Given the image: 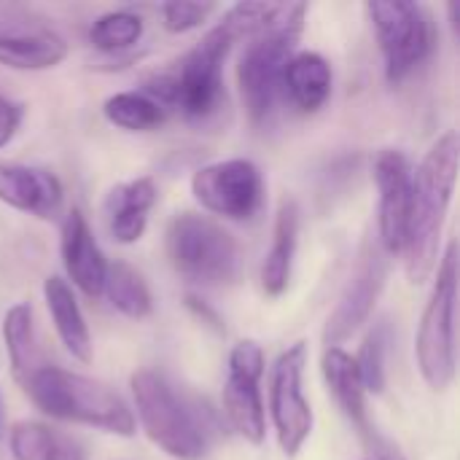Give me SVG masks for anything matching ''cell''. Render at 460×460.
Returning <instances> with one entry per match:
<instances>
[{"instance_id":"25","label":"cell","mask_w":460,"mask_h":460,"mask_svg":"<svg viewBox=\"0 0 460 460\" xmlns=\"http://www.w3.org/2000/svg\"><path fill=\"white\" fill-rule=\"evenodd\" d=\"M102 116L127 132H151L159 129L167 119V111L148 97L146 92H116L105 100Z\"/></svg>"},{"instance_id":"26","label":"cell","mask_w":460,"mask_h":460,"mask_svg":"<svg viewBox=\"0 0 460 460\" xmlns=\"http://www.w3.org/2000/svg\"><path fill=\"white\" fill-rule=\"evenodd\" d=\"M143 38V19L132 11H108L89 27V43L102 54H116Z\"/></svg>"},{"instance_id":"8","label":"cell","mask_w":460,"mask_h":460,"mask_svg":"<svg viewBox=\"0 0 460 460\" xmlns=\"http://www.w3.org/2000/svg\"><path fill=\"white\" fill-rule=\"evenodd\" d=\"M367 13L380 40L385 78L402 84L429 59L437 40L434 19L420 3L402 0H372L367 3Z\"/></svg>"},{"instance_id":"9","label":"cell","mask_w":460,"mask_h":460,"mask_svg":"<svg viewBox=\"0 0 460 460\" xmlns=\"http://www.w3.org/2000/svg\"><path fill=\"white\" fill-rule=\"evenodd\" d=\"M305 364H307V345L296 342L288 350H283L272 367L270 412H272L278 445L288 458L299 456L315 426L313 407L305 399V388H302Z\"/></svg>"},{"instance_id":"13","label":"cell","mask_w":460,"mask_h":460,"mask_svg":"<svg viewBox=\"0 0 460 460\" xmlns=\"http://www.w3.org/2000/svg\"><path fill=\"white\" fill-rule=\"evenodd\" d=\"M375 181L380 189V248L388 256L404 253L410 216H412V194H415V170L407 154L396 148L380 151L375 162Z\"/></svg>"},{"instance_id":"11","label":"cell","mask_w":460,"mask_h":460,"mask_svg":"<svg viewBox=\"0 0 460 460\" xmlns=\"http://www.w3.org/2000/svg\"><path fill=\"white\" fill-rule=\"evenodd\" d=\"M264 350L253 342H237L229 353V372L224 383V415L229 426L251 445H261L267 437V415L261 402Z\"/></svg>"},{"instance_id":"3","label":"cell","mask_w":460,"mask_h":460,"mask_svg":"<svg viewBox=\"0 0 460 460\" xmlns=\"http://www.w3.org/2000/svg\"><path fill=\"white\" fill-rule=\"evenodd\" d=\"M305 3L278 5L267 27L248 38V46L240 54L237 84L253 127L270 124L283 102V73L288 59L296 54L294 49L305 27Z\"/></svg>"},{"instance_id":"29","label":"cell","mask_w":460,"mask_h":460,"mask_svg":"<svg viewBox=\"0 0 460 460\" xmlns=\"http://www.w3.org/2000/svg\"><path fill=\"white\" fill-rule=\"evenodd\" d=\"M43 30L38 22H32V13L13 3H0V35L11 32H35Z\"/></svg>"},{"instance_id":"32","label":"cell","mask_w":460,"mask_h":460,"mask_svg":"<svg viewBox=\"0 0 460 460\" xmlns=\"http://www.w3.org/2000/svg\"><path fill=\"white\" fill-rule=\"evenodd\" d=\"M186 302H189V307H191V310H194V313H197L199 318L210 321V326H218V315H216V313H213V310H210L208 305H199V299H197V296H189Z\"/></svg>"},{"instance_id":"27","label":"cell","mask_w":460,"mask_h":460,"mask_svg":"<svg viewBox=\"0 0 460 460\" xmlns=\"http://www.w3.org/2000/svg\"><path fill=\"white\" fill-rule=\"evenodd\" d=\"M388 345H391V326L388 321L375 323V329L367 334L361 353L356 358L367 394H383L385 388V356H388Z\"/></svg>"},{"instance_id":"31","label":"cell","mask_w":460,"mask_h":460,"mask_svg":"<svg viewBox=\"0 0 460 460\" xmlns=\"http://www.w3.org/2000/svg\"><path fill=\"white\" fill-rule=\"evenodd\" d=\"M364 437H367V442H369V447L375 453V460H407V456L391 439H385V437H380L375 431H367Z\"/></svg>"},{"instance_id":"28","label":"cell","mask_w":460,"mask_h":460,"mask_svg":"<svg viewBox=\"0 0 460 460\" xmlns=\"http://www.w3.org/2000/svg\"><path fill=\"white\" fill-rule=\"evenodd\" d=\"M213 11H216L213 3H164L159 8L162 22H164V30L167 32H175V35L199 27Z\"/></svg>"},{"instance_id":"7","label":"cell","mask_w":460,"mask_h":460,"mask_svg":"<svg viewBox=\"0 0 460 460\" xmlns=\"http://www.w3.org/2000/svg\"><path fill=\"white\" fill-rule=\"evenodd\" d=\"M456 302H458V245L450 243L437 264V283L418 329V367L429 388L447 391L456 380Z\"/></svg>"},{"instance_id":"30","label":"cell","mask_w":460,"mask_h":460,"mask_svg":"<svg viewBox=\"0 0 460 460\" xmlns=\"http://www.w3.org/2000/svg\"><path fill=\"white\" fill-rule=\"evenodd\" d=\"M24 119V108L13 100H8L5 94H0V148H5L13 135L19 132Z\"/></svg>"},{"instance_id":"14","label":"cell","mask_w":460,"mask_h":460,"mask_svg":"<svg viewBox=\"0 0 460 460\" xmlns=\"http://www.w3.org/2000/svg\"><path fill=\"white\" fill-rule=\"evenodd\" d=\"M62 264L73 286L86 294L89 299L102 296L105 288V275H108V261L92 234V226L81 210H70L62 221Z\"/></svg>"},{"instance_id":"16","label":"cell","mask_w":460,"mask_h":460,"mask_svg":"<svg viewBox=\"0 0 460 460\" xmlns=\"http://www.w3.org/2000/svg\"><path fill=\"white\" fill-rule=\"evenodd\" d=\"M156 197L154 178H135L113 186L105 197V224L111 237L121 245L137 243L148 226V213L156 205Z\"/></svg>"},{"instance_id":"17","label":"cell","mask_w":460,"mask_h":460,"mask_svg":"<svg viewBox=\"0 0 460 460\" xmlns=\"http://www.w3.org/2000/svg\"><path fill=\"white\" fill-rule=\"evenodd\" d=\"M334 86V73L326 57L315 51H299L288 59L283 73V100H288L299 113H318Z\"/></svg>"},{"instance_id":"5","label":"cell","mask_w":460,"mask_h":460,"mask_svg":"<svg viewBox=\"0 0 460 460\" xmlns=\"http://www.w3.org/2000/svg\"><path fill=\"white\" fill-rule=\"evenodd\" d=\"M22 388L40 412L57 420L92 426L116 437L135 434L132 410L116 391H111L100 380L43 364Z\"/></svg>"},{"instance_id":"15","label":"cell","mask_w":460,"mask_h":460,"mask_svg":"<svg viewBox=\"0 0 460 460\" xmlns=\"http://www.w3.org/2000/svg\"><path fill=\"white\" fill-rule=\"evenodd\" d=\"M62 183L40 167L0 162V202L35 218H54L62 208Z\"/></svg>"},{"instance_id":"1","label":"cell","mask_w":460,"mask_h":460,"mask_svg":"<svg viewBox=\"0 0 460 460\" xmlns=\"http://www.w3.org/2000/svg\"><path fill=\"white\" fill-rule=\"evenodd\" d=\"M146 437L175 460H199L218 437L216 412L194 394L181 391L164 375L140 369L129 380Z\"/></svg>"},{"instance_id":"24","label":"cell","mask_w":460,"mask_h":460,"mask_svg":"<svg viewBox=\"0 0 460 460\" xmlns=\"http://www.w3.org/2000/svg\"><path fill=\"white\" fill-rule=\"evenodd\" d=\"M102 294H108V302L113 305V310H119L121 315H127L132 321L148 318L154 310V299H151V291H148L143 275L124 261L108 264Z\"/></svg>"},{"instance_id":"10","label":"cell","mask_w":460,"mask_h":460,"mask_svg":"<svg viewBox=\"0 0 460 460\" xmlns=\"http://www.w3.org/2000/svg\"><path fill=\"white\" fill-rule=\"evenodd\" d=\"M197 202L229 221H251L264 205V175L251 159H226L194 172Z\"/></svg>"},{"instance_id":"23","label":"cell","mask_w":460,"mask_h":460,"mask_svg":"<svg viewBox=\"0 0 460 460\" xmlns=\"http://www.w3.org/2000/svg\"><path fill=\"white\" fill-rule=\"evenodd\" d=\"M3 342H5L11 372H13L16 383L24 385L46 364L40 356L38 340H35L32 307L27 302L8 307V313L3 315Z\"/></svg>"},{"instance_id":"6","label":"cell","mask_w":460,"mask_h":460,"mask_svg":"<svg viewBox=\"0 0 460 460\" xmlns=\"http://www.w3.org/2000/svg\"><path fill=\"white\" fill-rule=\"evenodd\" d=\"M167 256L172 270L194 286L218 288L240 275L237 240L199 213H181L170 221Z\"/></svg>"},{"instance_id":"19","label":"cell","mask_w":460,"mask_h":460,"mask_svg":"<svg viewBox=\"0 0 460 460\" xmlns=\"http://www.w3.org/2000/svg\"><path fill=\"white\" fill-rule=\"evenodd\" d=\"M43 299H46V307H49V315L54 321V329L65 345V350L81 361V364H89L92 361V334H89V326H86V318L78 307V299L73 294V288L67 286V280L51 275L46 278L43 283Z\"/></svg>"},{"instance_id":"4","label":"cell","mask_w":460,"mask_h":460,"mask_svg":"<svg viewBox=\"0 0 460 460\" xmlns=\"http://www.w3.org/2000/svg\"><path fill=\"white\" fill-rule=\"evenodd\" d=\"M237 43L234 32L218 22L191 51H186L175 67L146 81V94L154 97L164 111L178 108L189 121L213 119L224 100V62Z\"/></svg>"},{"instance_id":"2","label":"cell","mask_w":460,"mask_h":460,"mask_svg":"<svg viewBox=\"0 0 460 460\" xmlns=\"http://www.w3.org/2000/svg\"><path fill=\"white\" fill-rule=\"evenodd\" d=\"M460 137L456 129L445 132L415 172L412 216L407 232V275L412 283H426L439 264L442 226L453 202L458 178Z\"/></svg>"},{"instance_id":"12","label":"cell","mask_w":460,"mask_h":460,"mask_svg":"<svg viewBox=\"0 0 460 460\" xmlns=\"http://www.w3.org/2000/svg\"><path fill=\"white\" fill-rule=\"evenodd\" d=\"M385 278H388V253L380 248V243L367 240L358 253L350 283L345 286L334 313L326 321L323 329L326 348H340V342H345L353 332H358L369 321L385 288Z\"/></svg>"},{"instance_id":"20","label":"cell","mask_w":460,"mask_h":460,"mask_svg":"<svg viewBox=\"0 0 460 460\" xmlns=\"http://www.w3.org/2000/svg\"><path fill=\"white\" fill-rule=\"evenodd\" d=\"M299 205L294 199H283L275 218L272 248L267 251L261 264V288L267 296H280L291 283L294 256L299 245Z\"/></svg>"},{"instance_id":"22","label":"cell","mask_w":460,"mask_h":460,"mask_svg":"<svg viewBox=\"0 0 460 460\" xmlns=\"http://www.w3.org/2000/svg\"><path fill=\"white\" fill-rule=\"evenodd\" d=\"M67 57V43L51 30L0 35V65L11 70H49Z\"/></svg>"},{"instance_id":"18","label":"cell","mask_w":460,"mask_h":460,"mask_svg":"<svg viewBox=\"0 0 460 460\" xmlns=\"http://www.w3.org/2000/svg\"><path fill=\"white\" fill-rule=\"evenodd\" d=\"M321 369H323L326 385H329L334 402L340 404V410L345 412V418L361 434L372 431L369 418H367V385H364L356 358L342 348H326Z\"/></svg>"},{"instance_id":"21","label":"cell","mask_w":460,"mask_h":460,"mask_svg":"<svg viewBox=\"0 0 460 460\" xmlns=\"http://www.w3.org/2000/svg\"><path fill=\"white\" fill-rule=\"evenodd\" d=\"M8 447L13 460H86V450L78 439L32 420L11 426Z\"/></svg>"}]
</instances>
